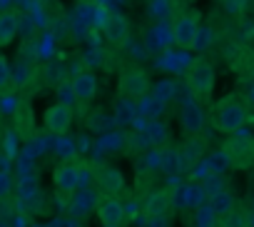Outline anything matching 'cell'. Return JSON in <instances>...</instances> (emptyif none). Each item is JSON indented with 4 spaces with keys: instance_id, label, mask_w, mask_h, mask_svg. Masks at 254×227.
Segmentation results:
<instances>
[{
    "instance_id": "cell-34",
    "label": "cell",
    "mask_w": 254,
    "mask_h": 227,
    "mask_svg": "<svg viewBox=\"0 0 254 227\" xmlns=\"http://www.w3.org/2000/svg\"><path fill=\"white\" fill-rule=\"evenodd\" d=\"M252 55H254V48H252Z\"/></svg>"
},
{
    "instance_id": "cell-8",
    "label": "cell",
    "mask_w": 254,
    "mask_h": 227,
    "mask_svg": "<svg viewBox=\"0 0 254 227\" xmlns=\"http://www.w3.org/2000/svg\"><path fill=\"white\" fill-rule=\"evenodd\" d=\"M43 125H45L55 138L65 135V133L70 130V125H72V107H70L67 102H55V105H50V107L43 112Z\"/></svg>"
},
{
    "instance_id": "cell-23",
    "label": "cell",
    "mask_w": 254,
    "mask_h": 227,
    "mask_svg": "<svg viewBox=\"0 0 254 227\" xmlns=\"http://www.w3.org/2000/svg\"><path fill=\"white\" fill-rule=\"evenodd\" d=\"M214 43V33H212V28H202L199 25V30H197V38H194V43H192V50H197V53H204L209 45Z\"/></svg>"
},
{
    "instance_id": "cell-28",
    "label": "cell",
    "mask_w": 254,
    "mask_h": 227,
    "mask_svg": "<svg viewBox=\"0 0 254 227\" xmlns=\"http://www.w3.org/2000/svg\"><path fill=\"white\" fill-rule=\"evenodd\" d=\"M13 187H15V182H13V177L8 175V170H0V200H5V197L13 192Z\"/></svg>"
},
{
    "instance_id": "cell-12",
    "label": "cell",
    "mask_w": 254,
    "mask_h": 227,
    "mask_svg": "<svg viewBox=\"0 0 254 227\" xmlns=\"http://www.w3.org/2000/svg\"><path fill=\"white\" fill-rule=\"evenodd\" d=\"M180 125L185 130L187 138H199V133L204 130V110L199 102L187 100L180 110Z\"/></svg>"
},
{
    "instance_id": "cell-18",
    "label": "cell",
    "mask_w": 254,
    "mask_h": 227,
    "mask_svg": "<svg viewBox=\"0 0 254 227\" xmlns=\"http://www.w3.org/2000/svg\"><path fill=\"white\" fill-rule=\"evenodd\" d=\"M207 207H209L212 215L219 220L222 215H227L229 210L237 207V200H234V195H232L229 190H214V192H209V197H207Z\"/></svg>"
},
{
    "instance_id": "cell-7",
    "label": "cell",
    "mask_w": 254,
    "mask_h": 227,
    "mask_svg": "<svg viewBox=\"0 0 254 227\" xmlns=\"http://www.w3.org/2000/svg\"><path fill=\"white\" fill-rule=\"evenodd\" d=\"M95 212H97V220H100L102 227H122V225L127 222L125 205H122V200L115 197V195H97Z\"/></svg>"
},
{
    "instance_id": "cell-15",
    "label": "cell",
    "mask_w": 254,
    "mask_h": 227,
    "mask_svg": "<svg viewBox=\"0 0 254 227\" xmlns=\"http://www.w3.org/2000/svg\"><path fill=\"white\" fill-rule=\"evenodd\" d=\"M53 182L58 187V192L63 197H70L75 190H80L77 185V172H75V162H60L53 170Z\"/></svg>"
},
{
    "instance_id": "cell-17",
    "label": "cell",
    "mask_w": 254,
    "mask_h": 227,
    "mask_svg": "<svg viewBox=\"0 0 254 227\" xmlns=\"http://www.w3.org/2000/svg\"><path fill=\"white\" fill-rule=\"evenodd\" d=\"M20 33V15L18 10H0V48H5Z\"/></svg>"
},
{
    "instance_id": "cell-16",
    "label": "cell",
    "mask_w": 254,
    "mask_h": 227,
    "mask_svg": "<svg viewBox=\"0 0 254 227\" xmlns=\"http://www.w3.org/2000/svg\"><path fill=\"white\" fill-rule=\"evenodd\" d=\"M180 162H182V170L185 167H197L202 160H204V152H207V143L202 138H187L180 148Z\"/></svg>"
},
{
    "instance_id": "cell-1",
    "label": "cell",
    "mask_w": 254,
    "mask_h": 227,
    "mask_svg": "<svg viewBox=\"0 0 254 227\" xmlns=\"http://www.w3.org/2000/svg\"><path fill=\"white\" fill-rule=\"evenodd\" d=\"M187 90H190V95H192V100L194 102H207L209 97H212V90H214V80H217V73H214V65L204 58V55H199V58H194L190 65H187Z\"/></svg>"
},
{
    "instance_id": "cell-6",
    "label": "cell",
    "mask_w": 254,
    "mask_h": 227,
    "mask_svg": "<svg viewBox=\"0 0 254 227\" xmlns=\"http://www.w3.org/2000/svg\"><path fill=\"white\" fill-rule=\"evenodd\" d=\"M197 30H199V13L197 10H187L182 15L175 18V23L170 25V35H172V43L182 50H192V43L197 38Z\"/></svg>"
},
{
    "instance_id": "cell-31",
    "label": "cell",
    "mask_w": 254,
    "mask_h": 227,
    "mask_svg": "<svg viewBox=\"0 0 254 227\" xmlns=\"http://www.w3.org/2000/svg\"><path fill=\"white\" fill-rule=\"evenodd\" d=\"M48 227H77V225H75V220H70V217H63V215H60V217H53Z\"/></svg>"
},
{
    "instance_id": "cell-10",
    "label": "cell",
    "mask_w": 254,
    "mask_h": 227,
    "mask_svg": "<svg viewBox=\"0 0 254 227\" xmlns=\"http://www.w3.org/2000/svg\"><path fill=\"white\" fill-rule=\"evenodd\" d=\"M175 212V192L172 190H152L145 197V215L147 217H172Z\"/></svg>"
},
{
    "instance_id": "cell-26",
    "label": "cell",
    "mask_w": 254,
    "mask_h": 227,
    "mask_svg": "<svg viewBox=\"0 0 254 227\" xmlns=\"http://www.w3.org/2000/svg\"><path fill=\"white\" fill-rule=\"evenodd\" d=\"M10 82H13V68L5 60V55H0V92H3Z\"/></svg>"
},
{
    "instance_id": "cell-29",
    "label": "cell",
    "mask_w": 254,
    "mask_h": 227,
    "mask_svg": "<svg viewBox=\"0 0 254 227\" xmlns=\"http://www.w3.org/2000/svg\"><path fill=\"white\" fill-rule=\"evenodd\" d=\"M172 90H175V82H157L155 85V97L160 102H165V100L172 97Z\"/></svg>"
},
{
    "instance_id": "cell-13",
    "label": "cell",
    "mask_w": 254,
    "mask_h": 227,
    "mask_svg": "<svg viewBox=\"0 0 254 227\" xmlns=\"http://www.w3.org/2000/svg\"><path fill=\"white\" fill-rule=\"evenodd\" d=\"M70 90H72V97H75L77 102H90V100H95V95H97V75L90 73V70L77 73V75L70 80Z\"/></svg>"
},
{
    "instance_id": "cell-20",
    "label": "cell",
    "mask_w": 254,
    "mask_h": 227,
    "mask_svg": "<svg viewBox=\"0 0 254 227\" xmlns=\"http://www.w3.org/2000/svg\"><path fill=\"white\" fill-rule=\"evenodd\" d=\"M217 227H247V212L237 205L234 210H229L227 215L217 220Z\"/></svg>"
},
{
    "instance_id": "cell-5",
    "label": "cell",
    "mask_w": 254,
    "mask_h": 227,
    "mask_svg": "<svg viewBox=\"0 0 254 227\" xmlns=\"http://www.w3.org/2000/svg\"><path fill=\"white\" fill-rule=\"evenodd\" d=\"M100 33L102 38L112 45V48H120L130 40V20H127L122 13L117 10H105L102 20H100Z\"/></svg>"
},
{
    "instance_id": "cell-30",
    "label": "cell",
    "mask_w": 254,
    "mask_h": 227,
    "mask_svg": "<svg viewBox=\"0 0 254 227\" xmlns=\"http://www.w3.org/2000/svg\"><path fill=\"white\" fill-rule=\"evenodd\" d=\"M150 10H152V15H155V18L167 15V13H170V0H152Z\"/></svg>"
},
{
    "instance_id": "cell-22",
    "label": "cell",
    "mask_w": 254,
    "mask_h": 227,
    "mask_svg": "<svg viewBox=\"0 0 254 227\" xmlns=\"http://www.w3.org/2000/svg\"><path fill=\"white\" fill-rule=\"evenodd\" d=\"M18 200H25V197H38V177L35 175H23L18 177Z\"/></svg>"
},
{
    "instance_id": "cell-14",
    "label": "cell",
    "mask_w": 254,
    "mask_h": 227,
    "mask_svg": "<svg viewBox=\"0 0 254 227\" xmlns=\"http://www.w3.org/2000/svg\"><path fill=\"white\" fill-rule=\"evenodd\" d=\"M95 205H97V190L95 187H80L75 190L70 197H67V207L72 215H80V217H87L95 212Z\"/></svg>"
},
{
    "instance_id": "cell-33",
    "label": "cell",
    "mask_w": 254,
    "mask_h": 227,
    "mask_svg": "<svg viewBox=\"0 0 254 227\" xmlns=\"http://www.w3.org/2000/svg\"><path fill=\"white\" fill-rule=\"evenodd\" d=\"M77 3H82V5H92V3H97V0H77Z\"/></svg>"
},
{
    "instance_id": "cell-11",
    "label": "cell",
    "mask_w": 254,
    "mask_h": 227,
    "mask_svg": "<svg viewBox=\"0 0 254 227\" xmlns=\"http://www.w3.org/2000/svg\"><path fill=\"white\" fill-rule=\"evenodd\" d=\"M10 118H13V128L18 138H33L35 133V110L30 105V100H18L10 110Z\"/></svg>"
},
{
    "instance_id": "cell-24",
    "label": "cell",
    "mask_w": 254,
    "mask_h": 227,
    "mask_svg": "<svg viewBox=\"0 0 254 227\" xmlns=\"http://www.w3.org/2000/svg\"><path fill=\"white\" fill-rule=\"evenodd\" d=\"M194 227H217V217L212 215V210L207 205L194 210Z\"/></svg>"
},
{
    "instance_id": "cell-2",
    "label": "cell",
    "mask_w": 254,
    "mask_h": 227,
    "mask_svg": "<svg viewBox=\"0 0 254 227\" xmlns=\"http://www.w3.org/2000/svg\"><path fill=\"white\" fill-rule=\"evenodd\" d=\"M222 157L224 165L232 170H252L254 167V138L242 128L234 135H229L222 145Z\"/></svg>"
},
{
    "instance_id": "cell-32",
    "label": "cell",
    "mask_w": 254,
    "mask_h": 227,
    "mask_svg": "<svg viewBox=\"0 0 254 227\" xmlns=\"http://www.w3.org/2000/svg\"><path fill=\"white\" fill-rule=\"evenodd\" d=\"M145 227H170V220L167 217H147Z\"/></svg>"
},
{
    "instance_id": "cell-21",
    "label": "cell",
    "mask_w": 254,
    "mask_h": 227,
    "mask_svg": "<svg viewBox=\"0 0 254 227\" xmlns=\"http://www.w3.org/2000/svg\"><path fill=\"white\" fill-rule=\"evenodd\" d=\"M55 155H58L63 162H75V157H77V148H75L72 140H67L65 135H60L58 143H55Z\"/></svg>"
},
{
    "instance_id": "cell-19",
    "label": "cell",
    "mask_w": 254,
    "mask_h": 227,
    "mask_svg": "<svg viewBox=\"0 0 254 227\" xmlns=\"http://www.w3.org/2000/svg\"><path fill=\"white\" fill-rule=\"evenodd\" d=\"M180 197H182V205L190 207V210H197L202 205H207V185L204 182H190L180 190Z\"/></svg>"
},
{
    "instance_id": "cell-25",
    "label": "cell",
    "mask_w": 254,
    "mask_h": 227,
    "mask_svg": "<svg viewBox=\"0 0 254 227\" xmlns=\"http://www.w3.org/2000/svg\"><path fill=\"white\" fill-rule=\"evenodd\" d=\"M147 140L152 143V145H162L165 140H167V128L162 125V123H152L150 128H147Z\"/></svg>"
},
{
    "instance_id": "cell-9",
    "label": "cell",
    "mask_w": 254,
    "mask_h": 227,
    "mask_svg": "<svg viewBox=\"0 0 254 227\" xmlns=\"http://www.w3.org/2000/svg\"><path fill=\"white\" fill-rule=\"evenodd\" d=\"M92 182L97 187V195H120L125 187V177L117 167L112 165H102V167H92Z\"/></svg>"
},
{
    "instance_id": "cell-4",
    "label": "cell",
    "mask_w": 254,
    "mask_h": 227,
    "mask_svg": "<svg viewBox=\"0 0 254 227\" xmlns=\"http://www.w3.org/2000/svg\"><path fill=\"white\" fill-rule=\"evenodd\" d=\"M152 90V82H150V75L132 65V68H125L117 77V95L125 97V100H142L147 97Z\"/></svg>"
},
{
    "instance_id": "cell-27",
    "label": "cell",
    "mask_w": 254,
    "mask_h": 227,
    "mask_svg": "<svg viewBox=\"0 0 254 227\" xmlns=\"http://www.w3.org/2000/svg\"><path fill=\"white\" fill-rule=\"evenodd\" d=\"M222 5H224V10L229 13V15H234V18H239L244 10H247V5H249V0H222Z\"/></svg>"
},
{
    "instance_id": "cell-3",
    "label": "cell",
    "mask_w": 254,
    "mask_h": 227,
    "mask_svg": "<svg viewBox=\"0 0 254 227\" xmlns=\"http://www.w3.org/2000/svg\"><path fill=\"white\" fill-rule=\"evenodd\" d=\"M247 123V107L237 97H222L212 105V125L217 133L234 135Z\"/></svg>"
}]
</instances>
